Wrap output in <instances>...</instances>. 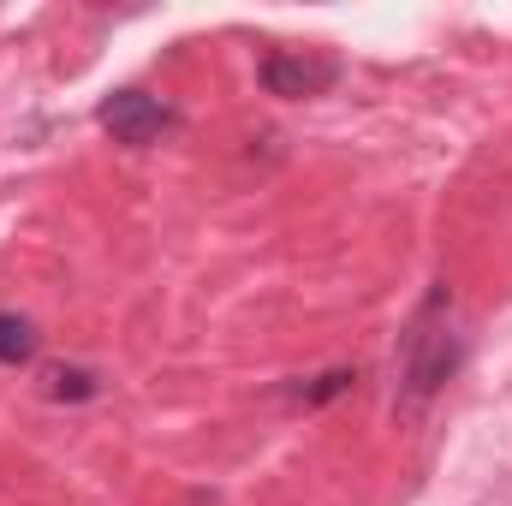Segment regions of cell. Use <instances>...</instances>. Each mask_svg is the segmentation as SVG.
I'll return each instance as SVG.
<instances>
[{
    "label": "cell",
    "mask_w": 512,
    "mask_h": 506,
    "mask_svg": "<svg viewBox=\"0 0 512 506\" xmlns=\"http://www.w3.org/2000/svg\"><path fill=\"white\" fill-rule=\"evenodd\" d=\"M465 364V334L453 322V292L447 280L429 286V298L411 310V322L399 328V352H393V376H399V405L417 411L429 405Z\"/></svg>",
    "instance_id": "obj_1"
},
{
    "label": "cell",
    "mask_w": 512,
    "mask_h": 506,
    "mask_svg": "<svg viewBox=\"0 0 512 506\" xmlns=\"http://www.w3.org/2000/svg\"><path fill=\"white\" fill-rule=\"evenodd\" d=\"M340 60L334 54H292V48H274V54H262V66H256V84L268 90V96H280V102H304V96H328L334 84H340Z\"/></svg>",
    "instance_id": "obj_2"
},
{
    "label": "cell",
    "mask_w": 512,
    "mask_h": 506,
    "mask_svg": "<svg viewBox=\"0 0 512 506\" xmlns=\"http://www.w3.org/2000/svg\"><path fill=\"white\" fill-rule=\"evenodd\" d=\"M96 126L114 143H126V149H149V143H161L173 131V108L161 96H149V90H114V96H102Z\"/></svg>",
    "instance_id": "obj_3"
},
{
    "label": "cell",
    "mask_w": 512,
    "mask_h": 506,
    "mask_svg": "<svg viewBox=\"0 0 512 506\" xmlns=\"http://www.w3.org/2000/svg\"><path fill=\"white\" fill-rule=\"evenodd\" d=\"M36 352H42V328L30 316H18V310H0V364L6 370H24Z\"/></svg>",
    "instance_id": "obj_4"
},
{
    "label": "cell",
    "mask_w": 512,
    "mask_h": 506,
    "mask_svg": "<svg viewBox=\"0 0 512 506\" xmlns=\"http://www.w3.org/2000/svg\"><path fill=\"white\" fill-rule=\"evenodd\" d=\"M96 393H102V376H96V370H78V364H72V370H66V364L48 370V399L78 405V399H96Z\"/></svg>",
    "instance_id": "obj_5"
},
{
    "label": "cell",
    "mask_w": 512,
    "mask_h": 506,
    "mask_svg": "<svg viewBox=\"0 0 512 506\" xmlns=\"http://www.w3.org/2000/svg\"><path fill=\"white\" fill-rule=\"evenodd\" d=\"M358 387V370H328V376H316L310 387H298L292 399H304V405H328V399H340V393H352Z\"/></svg>",
    "instance_id": "obj_6"
}]
</instances>
